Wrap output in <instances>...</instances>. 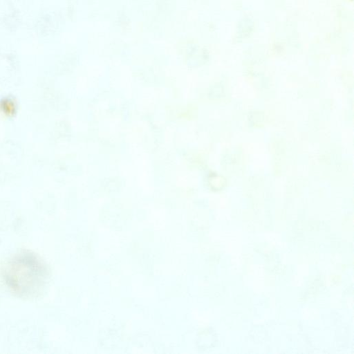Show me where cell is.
I'll use <instances>...</instances> for the list:
<instances>
[{
  "label": "cell",
  "instance_id": "1",
  "mask_svg": "<svg viewBox=\"0 0 354 354\" xmlns=\"http://www.w3.org/2000/svg\"><path fill=\"white\" fill-rule=\"evenodd\" d=\"M1 275L12 293L21 297H30L42 291L47 282L48 271L37 254L29 250H21L6 263Z\"/></svg>",
  "mask_w": 354,
  "mask_h": 354
},
{
  "label": "cell",
  "instance_id": "2",
  "mask_svg": "<svg viewBox=\"0 0 354 354\" xmlns=\"http://www.w3.org/2000/svg\"><path fill=\"white\" fill-rule=\"evenodd\" d=\"M1 109L5 114L11 115L15 111V104L11 99L6 98L1 101Z\"/></svg>",
  "mask_w": 354,
  "mask_h": 354
}]
</instances>
